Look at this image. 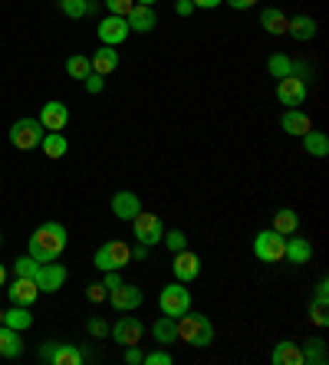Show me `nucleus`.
Segmentation results:
<instances>
[{"instance_id": "obj_1", "label": "nucleus", "mask_w": 329, "mask_h": 365, "mask_svg": "<svg viewBox=\"0 0 329 365\" xmlns=\"http://www.w3.org/2000/svg\"><path fill=\"white\" fill-rule=\"evenodd\" d=\"M66 250V227L56 221H46L34 230V237L26 244V254L34 257L36 264H53L59 260V254Z\"/></svg>"}, {"instance_id": "obj_2", "label": "nucleus", "mask_w": 329, "mask_h": 365, "mask_svg": "<svg viewBox=\"0 0 329 365\" xmlns=\"http://www.w3.org/2000/svg\"><path fill=\"white\" fill-rule=\"evenodd\" d=\"M175 326H178V339L194 349H204L214 342V326L204 313H191V309H188V313H181L175 319Z\"/></svg>"}, {"instance_id": "obj_3", "label": "nucleus", "mask_w": 329, "mask_h": 365, "mask_svg": "<svg viewBox=\"0 0 329 365\" xmlns=\"http://www.w3.org/2000/svg\"><path fill=\"white\" fill-rule=\"evenodd\" d=\"M128 260H132V247H128L126 240H106L93 257L96 270H102V273L106 270H126Z\"/></svg>"}, {"instance_id": "obj_4", "label": "nucleus", "mask_w": 329, "mask_h": 365, "mask_svg": "<svg viewBox=\"0 0 329 365\" xmlns=\"http://www.w3.org/2000/svg\"><path fill=\"white\" fill-rule=\"evenodd\" d=\"M46 128L40 125V119H17L10 125V145L20 148V152H30V148H40Z\"/></svg>"}, {"instance_id": "obj_5", "label": "nucleus", "mask_w": 329, "mask_h": 365, "mask_svg": "<svg viewBox=\"0 0 329 365\" xmlns=\"http://www.w3.org/2000/svg\"><path fill=\"white\" fill-rule=\"evenodd\" d=\"M158 306H161V313L171 316V319H178L181 313H188L191 309V293L185 289V283H168V287H161L158 293Z\"/></svg>"}, {"instance_id": "obj_6", "label": "nucleus", "mask_w": 329, "mask_h": 365, "mask_svg": "<svg viewBox=\"0 0 329 365\" xmlns=\"http://www.w3.org/2000/svg\"><path fill=\"white\" fill-rule=\"evenodd\" d=\"M161 234H165V227H161V217H158V214L138 211L136 217H132V237H136L138 244L155 247V244H161Z\"/></svg>"}, {"instance_id": "obj_7", "label": "nucleus", "mask_w": 329, "mask_h": 365, "mask_svg": "<svg viewBox=\"0 0 329 365\" xmlns=\"http://www.w3.org/2000/svg\"><path fill=\"white\" fill-rule=\"evenodd\" d=\"M283 247H287V240L273 227L260 230V234L253 237V254H257V260H263V264H280V260H283Z\"/></svg>"}, {"instance_id": "obj_8", "label": "nucleus", "mask_w": 329, "mask_h": 365, "mask_svg": "<svg viewBox=\"0 0 329 365\" xmlns=\"http://www.w3.org/2000/svg\"><path fill=\"white\" fill-rule=\"evenodd\" d=\"M306 93H310L306 79H300V76L277 79V99L283 102V106H290V109H300V106L306 102Z\"/></svg>"}, {"instance_id": "obj_9", "label": "nucleus", "mask_w": 329, "mask_h": 365, "mask_svg": "<svg viewBox=\"0 0 329 365\" xmlns=\"http://www.w3.org/2000/svg\"><path fill=\"white\" fill-rule=\"evenodd\" d=\"M40 359L50 365H79L83 362V352L76 346H69V342H46L40 349Z\"/></svg>"}, {"instance_id": "obj_10", "label": "nucleus", "mask_w": 329, "mask_h": 365, "mask_svg": "<svg viewBox=\"0 0 329 365\" xmlns=\"http://www.w3.org/2000/svg\"><path fill=\"white\" fill-rule=\"evenodd\" d=\"M109 332H112V339L126 349V346H138V342H142L145 326H142V319H136V316H122Z\"/></svg>"}, {"instance_id": "obj_11", "label": "nucleus", "mask_w": 329, "mask_h": 365, "mask_svg": "<svg viewBox=\"0 0 329 365\" xmlns=\"http://www.w3.org/2000/svg\"><path fill=\"white\" fill-rule=\"evenodd\" d=\"M109 303L116 306L118 313H132V309H138L142 306V289L136 287V283H118L116 289H109Z\"/></svg>"}, {"instance_id": "obj_12", "label": "nucleus", "mask_w": 329, "mask_h": 365, "mask_svg": "<svg viewBox=\"0 0 329 365\" xmlns=\"http://www.w3.org/2000/svg\"><path fill=\"white\" fill-rule=\"evenodd\" d=\"M171 273H175L178 283H191L198 280V273H201V260H198V254H191V250H178L175 260H171Z\"/></svg>"}, {"instance_id": "obj_13", "label": "nucleus", "mask_w": 329, "mask_h": 365, "mask_svg": "<svg viewBox=\"0 0 329 365\" xmlns=\"http://www.w3.org/2000/svg\"><path fill=\"white\" fill-rule=\"evenodd\" d=\"M128 34H132V30H128L126 17L109 14L106 20H99V43H102V46H118V43H126Z\"/></svg>"}, {"instance_id": "obj_14", "label": "nucleus", "mask_w": 329, "mask_h": 365, "mask_svg": "<svg viewBox=\"0 0 329 365\" xmlns=\"http://www.w3.org/2000/svg\"><path fill=\"white\" fill-rule=\"evenodd\" d=\"M36 287H40V293H56V289H63V283H66V267L63 264H40V270H36Z\"/></svg>"}, {"instance_id": "obj_15", "label": "nucleus", "mask_w": 329, "mask_h": 365, "mask_svg": "<svg viewBox=\"0 0 329 365\" xmlns=\"http://www.w3.org/2000/svg\"><path fill=\"white\" fill-rule=\"evenodd\" d=\"M7 297H10V303L14 306H30L36 297H40V287H36L34 277H14Z\"/></svg>"}, {"instance_id": "obj_16", "label": "nucleus", "mask_w": 329, "mask_h": 365, "mask_svg": "<svg viewBox=\"0 0 329 365\" xmlns=\"http://www.w3.org/2000/svg\"><path fill=\"white\" fill-rule=\"evenodd\" d=\"M66 122H69V109L63 106V102H46L40 109V125L46 128V132H63L66 128Z\"/></svg>"}, {"instance_id": "obj_17", "label": "nucleus", "mask_w": 329, "mask_h": 365, "mask_svg": "<svg viewBox=\"0 0 329 365\" xmlns=\"http://www.w3.org/2000/svg\"><path fill=\"white\" fill-rule=\"evenodd\" d=\"M126 24H128V30H136V34H148V30L158 26V14H155V7L136 4V7L126 14Z\"/></svg>"}, {"instance_id": "obj_18", "label": "nucleus", "mask_w": 329, "mask_h": 365, "mask_svg": "<svg viewBox=\"0 0 329 365\" xmlns=\"http://www.w3.org/2000/svg\"><path fill=\"white\" fill-rule=\"evenodd\" d=\"M138 211H142V201H138L136 191H118L112 197V214H116L118 221H132Z\"/></svg>"}, {"instance_id": "obj_19", "label": "nucleus", "mask_w": 329, "mask_h": 365, "mask_svg": "<svg viewBox=\"0 0 329 365\" xmlns=\"http://www.w3.org/2000/svg\"><path fill=\"white\" fill-rule=\"evenodd\" d=\"M280 125H283V132H287V135L303 138L306 132L313 128V122H310V115H306V112H300V109H287V112H283V119H280Z\"/></svg>"}, {"instance_id": "obj_20", "label": "nucleus", "mask_w": 329, "mask_h": 365, "mask_svg": "<svg viewBox=\"0 0 329 365\" xmlns=\"http://www.w3.org/2000/svg\"><path fill=\"white\" fill-rule=\"evenodd\" d=\"M316 30H320V26H316V20L306 17V14H300V17H290V20H287V34L293 36L296 43H310L313 36H316Z\"/></svg>"}, {"instance_id": "obj_21", "label": "nucleus", "mask_w": 329, "mask_h": 365, "mask_svg": "<svg viewBox=\"0 0 329 365\" xmlns=\"http://www.w3.org/2000/svg\"><path fill=\"white\" fill-rule=\"evenodd\" d=\"M283 257H287L290 264H310V257H313V244L306 237H293L290 234V240H287V247H283Z\"/></svg>"}, {"instance_id": "obj_22", "label": "nucleus", "mask_w": 329, "mask_h": 365, "mask_svg": "<svg viewBox=\"0 0 329 365\" xmlns=\"http://www.w3.org/2000/svg\"><path fill=\"white\" fill-rule=\"evenodd\" d=\"M93 73H99V76H109V73H116L118 69V53L116 46H99V50L93 53Z\"/></svg>"}, {"instance_id": "obj_23", "label": "nucleus", "mask_w": 329, "mask_h": 365, "mask_svg": "<svg viewBox=\"0 0 329 365\" xmlns=\"http://www.w3.org/2000/svg\"><path fill=\"white\" fill-rule=\"evenodd\" d=\"M287 14L283 10H277V7H263L260 10V26L267 30V34H273V36H283L287 34Z\"/></svg>"}, {"instance_id": "obj_24", "label": "nucleus", "mask_w": 329, "mask_h": 365, "mask_svg": "<svg viewBox=\"0 0 329 365\" xmlns=\"http://www.w3.org/2000/svg\"><path fill=\"white\" fill-rule=\"evenodd\" d=\"M303 152L310 155V158H326V155H329L326 132H316V128H310V132L303 135Z\"/></svg>"}, {"instance_id": "obj_25", "label": "nucleus", "mask_w": 329, "mask_h": 365, "mask_svg": "<svg viewBox=\"0 0 329 365\" xmlns=\"http://www.w3.org/2000/svg\"><path fill=\"white\" fill-rule=\"evenodd\" d=\"M270 362L273 365H303V352H300L296 342H277Z\"/></svg>"}, {"instance_id": "obj_26", "label": "nucleus", "mask_w": 329, "mask_h": 365, "mask_svg": "<svg viewBox=\"0 0 329 365\" xmlns=\"http://www.w3.org/2000/svg\"><path fill=\"white\" fill-rule=\"evenodd\" d=\"M20 352H24L20 332L10 329V326H0V356H4V359H17Z\"/></svg>"}, {"instance_id": "obj_27", "label": "nucleus", "mask_w": 329, "mask_h": 365, "mask_svg": "<svg viewBox=\"0 0 329 365\" xmlns=\"http://www.w3.org/2000/svg\"><path fill=\"white\" fill-rule=\"evenodd\" d=\"M4 326H10V329H30L34 326V313H30V306H10L7 313H4Z\"/></svg>"}, {"instance_id": "obj_28", "label": "nucleus", "mask_w": 329, "mask_h": 365, "mask_svg": "<svg viewBox=\"0 0 329 365\" xmlns=\"http://www.w3.org/2000/svg\"><path fill=\"white\" fill-rule=\"evenodd\" d=\"M300 352H303V365H326V362H329L326 339H320V336H316V339H310V342H306V346L300 349Z\"/></svg>"}, {"instance_id": "obj_29", "label": "nucleus", "mask_w": 329, "mask_h": 365, "mask_svg": "<svg viewBox=\"0 0 329 365\" xmlns=\"http://www.w3.org/2000/svg\"><path fill=\"white\" fill-rule=\"evenodd\" d=\"M40 148H43V155H46V158H63V155L69 152V142H66V135H63V132H46V135H43V142H40Z\"/></svg>"}, {"instance_id": "obj_30", "label": "nucleus", "mask_w": 329, "mask_h": 365, "mask_svg": "<svg viewBox=\"0 0 329 365\" xmlns=\"http://www.w3.org/2000/svg\"><path fill=\"white\" fill-rule=\"evenodd\" d=\"M273 230H277V234H283V237L296 234V230H300V214H296L293 207H283V211H277V214H273Z\"/></svg>"}, {"instance_id": "obj_31", "label": "nucleus", "mask_w": 329, "mask_h": 365, "mask_svg": "<svg viewBox=\"0 0 329 365\" xmlns=\"http://www.w3.org/2000/svg\"><path fill=\"white\" fill-rule=\"evenodd\" d=\"M152 336L161 342V346H171V342H178V326H175V319H171V316H161V319H155Z\"/></svg>"}, {"instance_id": "obj_32", "label": "nucleus", "mask_w": 329, "mask_h": 365, "mask_svg": "<svg viewBox=\"0 0 329 365\" xmlns=\"http://www.w3.org/2000/svg\"><path fill=\"white\" fill-rule=\"evenodd\" d=\"M267 69H270V76H273V79L293 76V60H290L287 53H273L270 60H267Z\"/></svg>"}, {"instance_id": "obj_33", "label": "nucleus", "mask_w": 329, "mask_h": 365, "mask_svg": "<svg viewBox=\"0 0 329 365\" xmlns=\"http://www.w3.org/2000/svg\"><path fill=\"white\" fill-rule=\"evenodd\" d=\"M326 303H329L326 297H313V299H310V319L320 326V329H323V326H329V309H326Z\"/></svg>"}, {"instance_id": "obj_34", "label": "nucleus", "mask_w": 329, "mask_h": 365, "mask_svg": "<svg viewBox=\"0 0 329 365\" xmlns=\"http://www.w3.org/2000/svg\"><path fill=\"white\" fill-rule=\"evenodd\" d=\"M66 73L73 79H86L89 73H93V63H89V56H69V60H66Z\"/></svg>"}, {"instance_id": "obj_35", "label": "nucleus", "mask_w": 329, "mask_h": 365, "mask_svg": "<svg viewBox=\"0 0 329 365\" xmlns=\"http://www.w3.org/2000/svg\"><path fill=\"white\" fill-rule=\"evenodd\" d=\"M89 0H59V10L66 14V17H73V20H79V17H86L89 14Z\"/></svg>"}, {"instance_id": "obj_36", "label": "nucleus", "mask_w": 329, "mask_h": 365, "mask_svg": "<svg viewBox=\"0 0 329 365\" xmlns=\"http://www.w3.org/2000/svg\"><path fill=\"white\" fill-rule=\"evenodd\" d=\"M161 244H165V247H168V250H171V254H178V250H185V247H188V234H185V230H165V234H161Z\"/></svg>"}, {"instance_id": "obj_37", "label": "nucleus", "mask_w": 329, "mask_h": 365, "mask_svg": "<svg viewBox=\"0 0 329 365\" xmlns=\"http://www.w3.org/2000/svg\"><path fill=\"white\" fill-rule=\"evenodd\" d=\"M36 270H40V264H36L30 254L14 260V277H36Z\"/></svg>"}, {"instance_id": "obj_38", "label": "nucleus", "mask_w": 329, "mask_h": 365, "mask_svg": "<svg viewBox=\"0 0 329 365\" xmlns=\"http://www.w3.org/2000/svg\"><path fill=\"white\" fill-rule=\"evenodd\" d=\"M145 365H171L175 362V356L171 352H165V349H155V352H148V356L142 359Z\"/></svg>"}, {"instance_id": "obj_39", "label": "nucleus", "mask_w": 329, "mask_h": 365, "mask_svg": "<svg viewBox=\"0 0 329 365\" xmlns=\"http://www.w3.org/2000/svg\"><path fill=\"white\" fill-rule=\"evenodd\" d=\"M106 7H109V14H116V17H126L128 10L136 7V0H106Z\"/></svg>"}, {"instance_id": "obj_40", "label": "nucleus", "mask_w": 329, "mask_h": 365, "mask_svg": "<svg viewBox=\"0 0 329 365\" xmlns=\"http://www.w3.org/2000/svg\"><path fill=\"white\" fill-rule=\"evenodd\" d=\"M83 83H86V93H93V96H99L102 89H106V79H102L99 73H89V76H86Z\"/></svg>"}, {"instance_id": "obj_41", "label": "nucleus", "mask_w": 329, "mask_h": 365, "mask_svg": "<svg viewBox=\"0 0 329 365\" xmlns=\"http://www.w3.org/2000/svg\"><path fill=\"white\" fill-rule=\"evenodd\" d=\"M86 299H89V303H102V299H106V287H102V283H93V287L86 289Z\"/></svg>"}, {"instance_id": "obj_42", "label": "nucleus", "mask_w": 329, "mask_h": 365, "mask_svg": "<svg viewBox=\"0 0 329 365\" xmlns=\"http://www.w3.org/2000/svg\"><path fill=\"white\" fill-rule=\"evenodd\" d=\"M142 359H145V352L138 346H126V362L128 365H142Z\"/></svg>"}, {"instance_id": "obj_43", "label": "nucleus", "mask_w": 329, "mask_h": 365, "mask_svg": "<svg viewBox=\"0 0 329 365\" xmlns=\"http://www.w3.org/2000/svg\"><path fill=\"white\" fill-rule=\"evenodd\" d=\"M106 332H109V326L102 323V319H89V336H93V339H102Z\"/></svg>"}, {"instance_id": "obj_44", "label": "nucleus", "mask_w": 329, "mask_h": 365, "mask_svg": "<svg viewBox=\"0 0 329 365\" xmlns=\"http://www.w3.org/2000/svg\"><path fill=\"white\" fill-rule=\"evenodd\" d=\"M118 283H122V270H106V280H102V287H106V289H116Z\"/></svg>"}, {"instance_id": "obj_45", "label": "nucleus", "mask_w": 329, "mask_h": 365, "mask_svg": "<svg viewBox=\"0 0 329 365\" xmlns=\"http://www.w3.org/2000/svg\"><path fill=\"white\" fill-rule=\"evenodd\" d=\"M175 10H178V17H191V14H194V4H191V0H178Z\"/></svg>"}, {"instance_id": "obj_46", "label": "nucleus", "mask_w": 329, "mask_h": 365, "mask_svg": "<svg viewBox=\"0 0 329 365\" xmlns=\"http://www.w3.org/2000/svg\"><path fill=\"white\" fill-rule=\"evenodd\" d=\"M194 4V10H214V7H221L224 0H191Z\"/></svg>"}, {"instance_id": "obj_47", "label": "nucleus", "mask_w": 329, "mask_h": 365, "mask_svg": "<svg viewBox=\"0 0 329 365\" xmlns=\"http://www.w3.org/2000/svg\"><path fill=\"white\" fill-rule=\"evenodd\" d=\"M224 4H231L234 10H250L253 4H257V0H224Z\"/></svg>"}, {"instance_id": "obj_48", "label": "nucleus", "mask_w": 329, "mask_h": 365, "mask_svg": "<svg viewBox=\"0 0 329 365\" xmlns=\"http://www.w3.org/2000/svg\"><path fill=\"white\" fill-rule=\"evenodd\" d=\"M132 260H148V247H145V244L132 247Z\"/></svg>"}, {"instance_id": "obj_49", "label": "nucleus", "mask_w": 329, "mask_h": 365, "mask_svg": "<svg viewBox=\"0 0 329 365\" xmlns=\"http://www.w3.org/2000/svg\"><path fill=\"white\" fill-rule=\"evenodd\" d=\"M4 280H7V267L0 264V287H4Z\"/></svg>"}, {"instance_id": "obj_50", "label": "nucleus", "mask_w": 329, "mask_h": 365, "mask_svg": "<svg viewBox=\"0 0 329 365\" xmlns=\"http://www.w3.org/2000/svg\"><path fill=\"white\" fill-rule=\"evenodd\" d=\"M136 4H145V7H155V0H136Z\"/></svg>"}, {"instance_id": "obj_51", "label": "nucleus", "mask_w": 329, "mask_h": 365, "mask_svg": "<svg viewBox=\"0 0 329 365\" xmlns=\"http://www.w3.org/2000/svg\"><path fill=\"white\" fill-rule=\"evenodd\" d=\"M0 326H4V309H0Z\"/></svg>"}, {"instance_id": "obj_52", "label": "nucleus", "mask_w": 329, "mask_h": 365, "mask_svg": "<svg viewBox=\"0 0 329 365\" xmlns=\"http://www.w3.org/2000/svg\"><path fill=\"white\" fill-rule=\"evenodd\" d=\"M0 244H4V234H0Z\"/></svg>"}, {"instance_id": "obj_53", "label": "nucleus", "mask_w": 329, "mask_h": 365, "mask_svg": "<svg viewBox=\"0 0 329 365\" xmlns=\"http://www.w3.org/2000/svg\"><path fill=\"white\" fill-rule=\"evenodd\" d=\"M89 4H96V0H89Z\"/></svg>"}]
</instances>
